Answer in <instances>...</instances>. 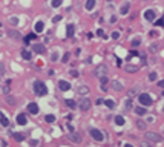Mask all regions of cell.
I'll list each match as a JSON object with an SVG mask.
<instances>
[{"label":"cell","mask_w":164,"mask_h":147,"mask_svg":"<svg viewBox=\"0 0 164 147\" xmlns=\"http://www.w3.org/2000/svg\"><path fill=\"white\" fill-rule=\"evenodd\" d=\"M34 92H35V95H38V97H43V95H46V94H48L46 84H44L43 81H40V80L34 81Z\"/></svg>","instance_id":"cell-1"},{"label":"cell","mask_w":164,"mask_h":147,"mask_svg":"<svg viewBox=\"0 0 164 147\" xmlns=\"http://www.w3.org/2000/svg\"><path fill=\"white\" fill-rule=\"evenodd\" d=\"M138 101L141 103V106H150L152 103H153V100H152V97L149 94H140L138 95Z\"/></svg>","instance_id":"cell-2"},{"label":"cell","mask_w":164,"mask_h":147,"mask_svg":"<svg viewBox=\"0 0 164 147\" xmlns=\"http://www.w3.org/2000/svg\"><path fill=\"white\" fill-rule=\"evenodd\" d=\"M107 71H109V69H107L106 64H98V66L94 69V75L100 78V77H103V75H107Z\"/></svg>","instance_id":"cell-3"},{"label":"cell","mask_w":164,"mask_h":147,"mask_svg":"<svg viewBox=\"0 0 164 147\" xmlns=\"http://www.w3.org/2000/svg\"><path fill=\"white\" fill-rule=\"evenodd\" d=\"M144 138L147 141H150V143H160V141L163 139V136H160V135L155 133V132H146Z\"/></svg>","instance_id":"cell-4"},{"label":"cell","mask_w":164,"mask_h":147,"mask_svg":"<svg viewBox=\"0 0 164 147\" xmlns=\"http://www.w3.org/2000/svg\"><path fill=\"white\" fill-rule=\"evenodd\" d=\"M90 106H92L90 100L84 97L83 100H80V106H78V107H80V110H81V112H87V110L90 109Z\"/></svg>","instance_id":"cell-5"},{"label":"cell","mask_w":164,"mask_h":147,"mask_svg":"<svg viewBox=\"0 0 164 147\" xmlns=\"http://www.w3.org/2000/svg\"><path fill=\"white\" fill-rule=\"evenodd\" d=\"M89 133H90V136H92L95 141H103L104 139V136H103V133H101L98 129H90L89 130Z\"/></svg>","instance_id":"cell-6"},{"label":"cell","mask_w":164,"mask_h":147,"mask_svg":"<svg viewBox=\"0 0 164 147\" xmlns=\"http://www.w3.org/2000/svg\"><path fill=\"white\" fill-rule=\"evenodd\" d=\"M155 15H156V14H155L153 9H146V11H144V19L149 20V21H153V20H155Z\"/></svg>","instance_id":"cell-7"},{"label":"cell","mask_w":164,"mask_h":147,"mask_svg":"<svg viewBox=\"0 0 164 147\" xmlns=\"http://www.w3.org/2000/svg\"><path fill=\"white\" fill-rule=\"evenodd\" d=\"M8 35L12 38V40H22V34L19 31H15V29H9L8 31Z\"/></svg>","instance_id":"cell-8"},{"label":"cell","mask_w":164,"mask_h":147,"mask_svg":"<svg viewBox=\"0 0 164 147\" xmlns=\"http://www.w3.org/2000/svg\"><path fill=\"white\" fill-rule=\"evenodd\" d=\"M28 112L32 114V115H37L38 114V106H37V103H29V104H28Z\"/></svg>","instance_id":"cell-9"},{"label":"cell","mask_w":164,"mask_h":147,"mask_svg":"<svg viewBox=\"0 0 164 147\" xmlns=\"http://www.w3.org/2000/svg\"><path fill=\"white\" fill-rule=\"evenodd\" d=\"M110 86L114 90H117V92H120V90H123V83H120L118 80H112L110 81Z\"/></svg>","instance_id":"cell-10"},{"label":"cell","mask_w":164,"mask_h":147,"mask_svg":"<svg viewBox=\"0 0 164 147\" xmlns=\"http://www.w3.org/2000/svg\"><path fill=\"white\" fill-rule=\"evenodd\" d=\"M58 89L63 90V92H66V90L71 89V84L67 83V81H65V80H61V81H58Z\"/></svg>","instance_id":"cell-11"},{"label":"cell","mask_w":164,"mask_h":147,"mask_svg":"<svg viewBox=\"0 0 164 147\" xmlns=\"http://www.w3.org/2000/svg\"><path fill=\"white\" fill-rule=\"evenodd\" d=\"M77 94H78V95H87V94H89V87L84 86V84H81V86L77 87Z\"/></svg>","instance_id":"cell-12"},{"label":"cell","mask_w":164,"mask_h":147,"mask_svg":"<svg viewBox=\"0 0 164 147\" xmlns=\"http://www.w3.org/2000/svg\"><path fill=\"white\" fill-rule=\"evenodd\" d=\"M32 51H34V52H37V54H44V44H40V43L34 44Z\"/></svg>","instance_id":"cell-13"},{"label":"cell","mask_w":164,"mask_h":147,"mask_svg":"<svg viewBox=\"0 0 164 147\" xmlns=\"http://www.w3.org/2000/svg\"><path fill=\"white\" fill-rule=\"evenodd\" d=\"M129 9H131V2H124L123 6H121V9H120V14L126 15V14L129 12Z\"/></svg>","instance_id":"cell-14"},{"label":"cell","mask_w":164,"mask_h":147,"mask_svg":"<svg viewBox=\"0 0 164 147\" xmlns=\"http://www.w3.org/2000/svg\"><path fill=\"white\" fill-rule=\"evenodd\" d=\"M71 141H74V143H81V135L80 133H77V132H71Z\"/></svg>","instance_id":"cell-15"},{"label":"cell","mask_w":164,"mask_h":147,"mask_svg":"<svg viewBox=\"0 0 164 147\" xmlns=\"http://www.w3.org/2000/svg\"><path fill=\"white\" fill-rule=\"evenodd\" d=\"M135 114H137L138 116H143L147 114V110H146V106H138V107H135Z\"/></svg>","instance_id":"cell-16"},{"label":"cell","mask_w":164,"mask_h":147,"mask_svg":"<svg viewBox=\"0 0 164 147\" xmlns=\"http://www.w3.org/2000/svg\"><path fill=\"white\" fill-rule=\"evenodd\" d=\"M74 34H75L74 25H67V28H66V35H67V38H72V37H74Z\"/></svg>","instance_id":"cell-17"},{"label":"cell","mask_w":164,"mask_h":147,"mask_svg":"<svg viewBox=\"0 0 164 147\" xmlns=\"http://www.w3.org/2000/svg\"><path fill=\"white\" fill-rule=\"evenodd\" d=\"M26 115L25 114H19V115H17V124H20V126H25V124H26Z\"/></svg>","instance_id":"cell-18"},{"label":"cell","mask_w":164,"mask_h":147,"mask_svg":"<svg viewBox=\"0 0 164 147\" xmlns=\"http://www.w3.org/2000/svg\"><path fill=\"white\" fill-rule=\"evenodd\" d=\"M124 71L129 72V74H135L138 72V66H133V64H126L124 66Z\"/></svg>","instance_id":"cell-19"},{"label":"cell","mask_w":164,"mask_h":147,"mask_svg":"<svg viewBox=\"0 0 164 147\" xmlns=\"http://www.w3.org/2000/svg\"><path fill=\"white\" fill-rule=\"evenodd\" d=\"M0 124H2L3 127H8V126H9V120L5 116L3 112H0Z\"/></svg>","instance_id":"cell-20"},{"label":"cell","mask_w":164,"mask_h":147,"mask_svg":"<svg viewBox=\"0 0 164 147\" xmlns=\"http://www.w3.org/2000/svg\"><path fill=\"white\" fill-rule=\"evenodd\" d=\"M34 29H35V32H37V34L43 32V29H44V23H43V21H37V23L34 25Z\"/></svg>","instance_id":"cell-21"},{"label":"cell","mask_w":164,"mask_h":147,"mask_svg":"<svg viewBox=\"0 0 164 147\" xmlns=\"http://www.w3.org/2000/svg\"><path fill=\"white\" fill-rule=\"evenodd\" d=\"M65 103H66V106L69 107V109H72V110H74L75 107H77V103H75L74 100H71V98H66V100H65Z\"/></svg>","instance_id":"cell-22"},{"label":"cell","mask_w":164,"mask_h":147,"mask_svg":"<svg viewBox=\"0 0 164 147\" xmlns=\"http://www.w3.org/2000/svg\"><path fill=\"white\" fill-rule=\"evenodd\" d=\"M124 123H126V121H124V116L123 115H117L115 116V124H117V126H124Z\"/></svg>","instance_id":"cell-23"},{"label":"cell","mask_w":164,"mask_h":147,"mask_svg":"<svg viewBox=\"0 0 164 147\" xmlns=\"http://www.w3.org/2000/svg\"><path fill=\"white\" fill-rule=\"evenodd\" d=\"M84 6H86L87 11H92L95 8V0H86V5H84Z\"/></svg>","instance_id":"cell-24"},{"label":"cell","mask_w":164,"mask_h":147,"mask_svg":"<svg viewBox=\"0 0 164 147\" xmlns=\"http://www.w3.org/2000/svg\"><path fill=\"white\" fill-rule=\"evenodd\" d=\"M133 95H140V87L138 86H135L129 90V97H133Z\"/></svg>","instance_id":"cell-25"},{"label":"cell","mask_w":164,"mask_h":147,"mask_svg":"<svg viewBox=\"0 0 164 147\" xmlns=\"http://www.w3.org/2000/svg\"><path fill=\"white\" fill-rule=\"evenodd\" d=\"M22 57H23L25 60H31L32 58V54L29 52V51H25L23 49V51H22Z\"/></svg>","instance_id":"cell-26"},{"label":"cell","mask_w":164,"mask_h":147,"mask_svg":"<svg viewBox=\"0 0 164 147\" xmlns=\"http://www.w3.org/2000/svg\"><path fill=\"white\" fill-rule=\"evenodd\" d=\"M146 126H147V124H146L143 120H138L137 121V127L140 129V130H146Z\"/></svg>","instance_id":"cell-27"},{"label":"cell","mask_w":164,"mask_h":147,"mask_svg":"<svg viewBox=\"0 0 164 147\" xmlns=\"http://www.w3.org/2000/svg\"><path fill=\"white\" fill-rule=\"evenodd\" d=\"M9 86H11V81L8 80V81H6V84H5V86L2 87V90H3V94H6V95L9 94V90H11V87H9Z\"/></svg>","instance_id":"cell-28"},{"label":"cell","mask_w":164,"mask_h":147,"mask_svg":"<svg viewBox=\"0 0 164 147\" xmlns=\"http://www.w3.org/2000/svg\"><path fill=\"white\" fill-rule=\"evenodd\" d=\"M12 136H14L15 141H23L25 139V135L23 133H12Z\"/></svg>","instance_id":"cell-29"},{"label":"cell","mask_w":164,"mask_h":147,"mask_svg":"<svg viewBox=\"0 0 164 147\" xmlns=\"http://www.w3.org/2000/svg\"><path fill=\"white\" fill-rule=\"evenodd\" d=\"M104 104L109 107V109H114L115 107V103H114V100H104Z\"/></svg>","instance_id":"cell-30"},{"label":"cell","mask_w":164,"mask_h":147,"mask_svg":"<svg viewBox=\"0 0 164 147\" xmlns=\"http://www.w3.org/2000/svg\"><path fill=\"white\" fill-rule=\"evenodd\" d=\"M6 103H8L9 106H14V104H15V98H14V97H11V95L8 94V97H6Z\"/></svg>","instance_id":"cell-31"},{"label":"cell","mask_w":164,"mask_h":147,"mask_svg":"<svg viewBox=\"0 0 164 147\" xmlns=\"http://www.w3.org/2000/svg\"><path fill=\"white\" fill-rule=\"evenodd\" d=\"M34 38H37V35H35V34H29V35H26V37L23 38V40H25V43H29L31 40H34Z\"/></svg>","instance_id":"cell-32"},{"label":"cell","mask_w":164,"mask_h":147,"mask_svg":"<svg viewBox=\"0 0 164 147\" xmlns=\"http://www.w3.org/2000/svg\"><path fill=\"white\" fill-rule=\"evenodd\" d=\"M44 120H46V123H55V116L54 115H46Z\"/></svg>","instance_id":"cell-33"},{"label":"cell","mask_w":164,"mask_h":147,"mask_svg":"<svg viewBox=\"0 0 164 147\" xmlns=\"http://www.w3.org/2000/svg\"><path fill=\"white\" fill-rule=\"evenodd\" d=\"M69 58H71V54L66 52V54L63 55V58H61V63H67V61H69Z\"/></svg>","instance_id":"cell-34"},{"label":"cell","mask_w":164,"mask_h":147,"mask_svg":"<svg viewBox=\"0 0 164 147\" xmlns=\"http://www.w3.org/2000/svg\"><path fill=\"white\" fill-rule=\"evenodd\" d=\"M156 78H158V74H156V72H150V74H149V80H150V81H155Z\"/></svg>","instance_id":"cell-35"},{"label":"cell","mask_w":164,"mask_h":147,"mask_svg":"<svg viewBox=\"0 0 164 147\" xmlns=\"http://www.w3.org/2000/svg\"><path fill=\"white\" fill-rule=\"evenodd\" d=\"M140 44H141V40H140L138 37H137V38H133V40H132V46H133V48H137V46H140Z\"/></svg>","instance_id":"cell-36"},{"label":"cell","mask_w":164,"mask_h":147,"mask_svg":"<svg viewBox=\"0 0 164 147\" xmlns=\"http://www.w3.org/2000/svg\"><path fill=\"white\" fill-rule=\"evenodd\" d=\"M61 2H63V0H52L51 5H52L54 8H58V6H61Z\"/></svg>","instance_id":"cell-37"},{"label":"cell","mask_w":164,"mask_h":147,"mask_svg":"<svg viewBox=\"0 0 164 147\" xmlns=\"http://www.w3.org/2000/svg\"><path fill=\"white\" fill-rule=\"evenodd\" d=\"M100 81H101V84H107L109 78H107V75H103V77H100Z\"/></svg>","instance_id":"cell-38"},{"label":"cell","mask_w":164,"mask_h":147,"mask_svg":"<svg viewBox=\"0 0 164 147\" xmlns=\"http://www.w3.org/2000/svg\"><path fill=\"white\" fill-rule=\"evenodd\" d=\"M69 75H71V77H74V78H75V77H78V72H77L75 69H72V71L69 72Z\"/></svg>","instance_id":"cell-39"},{"label":"cell","mask_w":164,"mask_h":147,"mask_svg":"<svg viewBox=\"0 0 164 147\" xmlns=\"http://www.w3.org/2000/svg\"><path fill=\"white\" fill-rule=\"evenodd\" d=\"M112 38H114V40H117V38H120V32H112Z\"/></svg>","instance_id":"cell-40"},{"label":"cell","mask_w":164,"mask_h":147,"mask_svg":"<svg viewBox=\"0 0 164 147\" xmlns=\"http://www.w3.org/2000/svg\"><path fill=\"white\" fill-rule=\"evenodd\" d=\"M155 25H156V26H164V19H160Z\"/></svg>","instance_id":"cell-41"},{"label":"cell","mask_w":164,"mask_h":147,"mask_svg":"<svg viewBox=\"0 0 164 147\" xmlns=\"http://www.w3.org/2000/svg\"><path fill=\"white\" fill-rule=\"evenodd\" d=\"M9 21H11V25H14V26H15L17 23H19V20H17V19H15V17H12V19H11Z\"/></svg>","instance_id":"cell-42"},{"label":"cell","mask_w":164,"mask_h":147,"mask_svg":"<svg viewBox=\"0 0 164 147\" xmlns=\"http://www.w3.org/2000/svg\"><path fill=\"white\" fill-rule=\"evenodd\" d=\"M60 20H61V15H55L54 19H52V21H54V23H57V21H60Z\"/></svg>","instance_id":"cell-43"},{"label":"cell","mask_w":164,"mask_h":147,"mask_svg":"<svg viewBox=\"0 0 164 147\" xmlns=\"http://www.w3.org/2000/svg\"><path fill=\"white\" fill-rule=\"evenodd\" d=\"M156 49H158V44H152V46H150V51H152V52H156Z\"/></svg>","instance_id":"cell-44"},{"label":"cell","mask_w":164,"mask_h":147,"mask_svg":"<svg viewBox=\"0 0 164 147\" xmlns=\"http://www.w3.org/2000/svg\"><path fill=\"white\" fill-rule=\"evenodd\" d=\"M95 103H97V106H100V104H103V103H104V100H103V98H98L97 101H95Z\"/></svg>","instance_id":"cell-45"},{"label":"cell","mask_w":164,"mask_h":147,"mask_svg":"<svg viewBox=\"0 0 164 147\" xmlns=\"http://www.w3.org/2000/svg\"><path fill=\"white\" fill-rule=\"evenodd\" d=\"M126 107H127V109H131V107H132V100H127V103H126Z\"/></svg>","instance_id":"cell-46"},{"label":"cell","mask_w":164,"mask_h":147,"mask_svg":"<svg viewBox=\"0 0 164 147\" xmlns=\"http://www.w3.org/2000/svg\"><path fill=\"white\" fill-rule=\"evenodd\" d=\"M97 35H100V37H104V32H103V29H98V31H97Z\"/></svg>","instance_id":"cell-47"},{"label":"cell","mask_w":164,"mask_h":147,"mask_svg":"<svg viewBox=\"0 0 164 147\" xmlns=\"http://www.w3.org/2000/svg\"><path fill=\"white\" fill-rule=\"evenodd\" d=\"M2 72H5V64L0 63V74H2Z\"/></svg>","instance_id":"cell-48"},{"label":"cell","mask_w":164,"mask_h":147,"mask_svg":"<svg viewBox=\"0 0 164 147\" xmlns=\"http://www.w3.org/2000/svg\"><path fill=\"white\" fill-rule=\"evenodd\" d=\"M37 144H38L37 139H32V141H31V146H37Z\"/></svg>","instance_id":"cell-49"},{"label":"cell","mask_w":164,"mask_h":147,"mask_svg":"<svg viewBox=\"0 0 164 147\" xmlns=\"http://www.w3.org/2000/svg\"><path fill=\"white\" fill-rule=\"evenodd\" d=\"M158 86H160V87H164V80H161V81H158Z\"/></svg>","instance_id":"cell-50"},{"label":"cell","mask_w":164,"mask_h":147,"mask_svg":"<svg viewBox=\"0 0 164 147\" xmlns=\"http://www.w3.org/2000/svg\"><path fill=\"white\" fill-rule=\"evenodd\" d=\"M107 2H112V0H107Z\"/></svg>","instance_id":"cell-51"}]
</instances>
